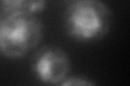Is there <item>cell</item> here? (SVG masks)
I'll use <instances>...</instances> for the list:
<instances>
[{
	"mask_svg": "<svg viewBox=\"0 0 130 86\" xmlns=\"http://www.w3.org/2000/svg\"><path fill=\"white\" fill-rule=\"evenodd\" d=\"M112 25V12L101 0H76L64 12V28L78 42L91 43L103 39Z\"/></svg>",
	"mask_w": 130,
	"mask_h": 86,
	"instance_id": "obj_1",
	"label": "cell"
},
{
	"mask_svg": "<svg viewBox=\"0 0 130 86\" xmlns=\"http://www.w3.org/2000/svg\"><path fill=\"white\" fill-rule=\"evenodd\" d=\"M43 38V25L37 15L24 10L9 12L0 26V53L7 58H22L36 50Z\"/></svg>",
	"mask_w": 130,
	"mask_h": 86,
	"instance_id": "obj_2",
	"label": "cell"
},
{
	"mask_svg": "<svg viewBox=\"0 0 130 86\" xmlns=\"http://www.w3.org/2000/svg\"><path fill=\"white\" fill-rule=\"evenodd\" d=\"M30 71L41 84L61 85L71 73L70 56L59 46H43L32 56Z\"/></svg>",
	"mask_w": 130,
	"mask_h": 86,
	"instance_id": "obj_3",
	"label": "cell"
},
{
	"mask_svg": "<svg viewBox=\"0 0 130 86\" xmlns=\"http://www.w3.org/2000/svg\"><path fill=\"white\" fill-rule=\"evenodd\" d=\"M48 0H24L20 10H24L30 14L37 15L46 10Z\"/></svg>",
	"mask_w": 130,
	"mask_h": 86,
	"instance_id": "obj_4",
	"label": "cell"
},
{
	"mask_svg": "<svg viewBox=\"0 0 130 86\" xmlns=\"http://www.w3.org/2000/svg\"><path fill=\"white\" fill-rule=\"evenodd\" d=\"M96 83L90 77L84 75H68L65 79L61 86H94Z\"/></svg>",
	"mask_w": 130,
	"mask_h": 86,
	"instance_id": "obj_5",
	"label": "cell"
},
{
	"mask_svg": "<svg viewBox=\"0 0 130 86\" xmlns=\"http://www.w3.org/2000/svg\"><path fill=\"white\" fill-rule=\"evenodd\" d=\"M23 2H24V0H0L1 6L9 12L20 10L23 5Z\"/></svg>",
	"mask_w": 130,
	"mask_h": 86,
	"instance_id": "obj_6",
	"label": "cell"
},
{
	"mask_svg": "<svg viewBox=\"0 0 130 86\" xmlns=\"http://www.w3.org/2000/svg\"><path fill=\"white\" fill-rule=\"evenodd\" d=\"M2 18H3V17H2L1 15H0V26H1V23H2Z\"/></svg>",
	"mask_w": 130,
	"mask_h": 86,
	"instance_id": "obj_7",
	"label": "cell"
}]
</instances>
